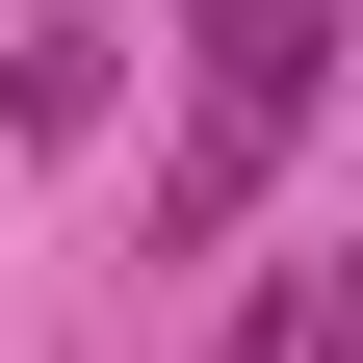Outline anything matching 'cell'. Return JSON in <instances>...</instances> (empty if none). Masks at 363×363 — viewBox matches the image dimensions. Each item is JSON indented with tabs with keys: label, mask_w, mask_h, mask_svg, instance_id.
Segmentation results:
<instances>
[{
	"label": "cell",
	"mask_w": 363,
	"mask_h": 363,
	"mask_svg": "<svg viewBox=\"0 0 363 363\" xmlns=\"http://www.w3.org/2000/svg\"><path fill=\"white\" fill-rule=\"evenodd\" d=\"M337 104V0H259V26H208V104H182V156H156V259H208L259 208V156Z\"/></svg>",
	"instance_id": "6da1fadb"
},
{
	"label": "cell",
	"mask_w": 363,
	"mask_h": 363,
	"mask_svg": "<svg viewBox=\"0 0 363 363\" xmlns=\"http://www.w3.org/2000/svg\"><path fill=\"white\" fill-rule=\"evenodd\" d=\"M104 104H130V26H26V52H0V130H26V156H78Z\"/></svg>",
	"instance_id": "7a4b0ae2"
},
{
	"label": "cell",
	"mask_w": 363,
	"mask_h": 363,
	"mask_svg": "<svg viewBox=\"0 0 363 363\" xmlns=\"http://www.w3.org/2000/svg\"><path fill=\"white\" fill-rule=\"evenodd\" d=\"M337 337H363V286H337V259H286V286H259V311H234L208 363H337Z\"/></svg>",
	"instance_id": "3957f363"
},
{
	"label": "cell",
	"mask_w": 363,
	"mask_h": 363,
	"mask_svg": "<svg viewBox=\"0 0 363 363\" xmlns=\"http://www.w3.org/2000/svg\"><path fill=\"white\" fill-rule=\"evenodd\" d=\"M182 26H259V0H182Z\"/></svg>",
	"instance_id": "277c9868"
}]
</instances>
